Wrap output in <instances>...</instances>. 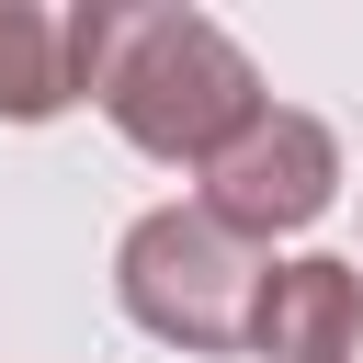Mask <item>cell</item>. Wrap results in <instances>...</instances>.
I'll return each mask as SVG.
<instances>
[{
  "instance_id": "6da1fadb",
  "label": "cell",
  "mask_w": 363,
  "mask_h": 363,
  "mask_svg": "<svg viewBox=\"0 0 363 363\" xmlns=\"http://www.w3.org/2000/svg\"><path fill=\"white\" fill-rule=\"evenodd\" d=\"M79 102H102L136 159L204 170L272 91H261L250 45L216 11H182V0H79Z\"/></svg>"
},
{
  "instance_id": "7a4b0ae2",
  "label": "cell",
  "mask_w": 363,
  "mask_h": 363,
  "mask_svg": "<svg viewBox=\"0 0 363 363\" xmlns=\"http://www.w3.org/2000/svg\"><path fill=\"white\" fill-rule=\"evenodd\" d=\"M261 272L272 250H250L238 227H216L204 204H147L113 250V295L147 340L170 352H250V318H261Z\"/></svg>"
},
{
  "instance_id": "3957f363",
  "label": "cell",
  "mask_w": 363,
  "mask_h": 363,
  "mask_svg": "<svg viewBox=\"0 0 363 363\" xmlns=\"http://www.w3.org/2000/svg\"><path fill=\"white\" fill-rule=\"evenodd\" d=\"M216 227H238L250 250H272V238H295V227H318L329 204H340V136L306 113V102H261L216 159H204V193H193Z\"/></svg>"
},
{
  "instance_id": "277c9868",
  "label": "cell",
  "mask_w": 363,
  "mask_h": 363,
  "mask_svg": "<svg viewBox=\"0 0 363 363\" xmlns=\"http://www.w3.org/2000/svg\"><path fill=\"white\" fill-rule=\"evenodd\" d=\"M261 363H363V261H272L261 272V318H250Z\"/></svg>"
},
{
  "instance_id": "5b68a950",
  "label": "cell",
  "mask_w": 363,
  "mask_h": 363,
  "mask_svg": "<svg viewBox=\"0 0 363 363\" xmlns=\"http://www.w3.org/2000/svg\"><path fill=\"white\" fill-rule=\"evenodd\" d=\"M68 102H79V11L0 0V113L11 125H45Z\"/></svg>"
}]
</instances>
